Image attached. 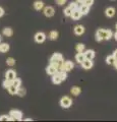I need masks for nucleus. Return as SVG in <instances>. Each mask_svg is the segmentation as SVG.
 <instances>
[{
    "mask_svg": "<svg viewBox=\"0 0 117 122\" xmlns=\"http://www.w3.org/2000/svg\"><path fill=\"white\" fill-rule=\"evenodd\" d=\"M113 56H114V58H115V60H117V49L114 51V53H113Z\"/></svg>",
    "mask_w": 117,
    "mask_h": 122,
    "instance_id": "37",
    "label": "nucleus"
},
{
    "mask_svg": "<svg viewBox=\"0 0 117 122\" xmlns=\"http://www.w3.org/2000/svg\"><path fill=\"white\" fill-rule=\"evenodd\" d=\"M84 1H85V0H76V2H78L80 4H82V3H84Z\"/></svg>",
    "mask_w": 117,
    "mask_h": 122,
    "instance_id": "38",
    "label": "nucleus"
},
{
    "mask_svg": "<svg viewBox=\"0 0 117 122\" xmlns=\"http://www.w3.org/2000/svg\"><path fill=\"white\" fill-rule=\"evenodd\" d=\"M8 50H9V45H8V44H6V43H2V44H0V52H2V53H6Z\"/></svg>",
    "mask_w": 117,
    "mask_h": 122,
    "instance_id": "21",
    "label": "nucleus"
},
{
    "mask_svg": "<svg viewBox=\"0 0 117 122\" xmlns=\"http://www.w3.org/2000/svg\"><path fill=\"white\" fill-rule=\"evenodd\" d=\"M58 38V32L57 30H52V32H50V34H49V39L50 40H57Z\"/></svg>",
    "mask_w": 117,
    "mask_h": 122,
    "instance_id": "22",
    "label": "nucleus"
},
{
    "mask_svg": "<svg viewBox=\"0 0 117 122\" xmlns=\"http://www.w3.org/2000/svg\"><path fill=\"white\" fill-rule=\"evenodd\" d=\"M70 93H71V95H73V96L76 97L81 93V90L80 86H73V87H71Z\"/></svg>",
    "mask_w": 117,
    "mask_h": 122,
    "instance_id": "19",
    "label": "nucleus"
},
{
    "mask_svg": "<svg viewBox=\"0 0 117 122\" xmlns=\"http://www.w3.org/2000/svg\"><path fill=\"white\" fill-rule=\"evenodd\" d=\"M56 3H57L58 5H63L66 3V0H56Z\"/></svg>",
    "mask_w": 117,
    "mask_h": 122,
    "instance_id": "35",
    "label": "nucleus"
},
{
    "mask_svg": "<svg viewBox=\"0 0 117 122\" xmlns=\"http://www.w3.org/2000/svg\"><path fill=\"white\" fill-rule=\"evenodd\" d=\"M81 66L84 69H91V68L93 67V61L92 60H89V59H85L84 62L81 63Z\"/></svg>",
    "mask_w": 117,
    "mask_h": 122,
    "instance_id": "10",
    "label": "nucleus"
},
{
    "mask_svg": "<svg viewBox=\"0 0 117 122\" xmlns=\"http://www.w3.org/2000/svg\"><path fill=\"white\" fill-rule=\"evenodd\" d=\"M71 105H72V100H71L70 97L64 96L61 98V100H60V106L62 108H69Z\"/></svg>",
    "mask_w": 117,
    "mask_h": 122,
    "instance_id": "3",
    "label": "nucleus"
},
{
    "mask_svg": "<svg viewBox=\"0 0 117 122\" xmlns=\"http://www.w3.org/2000/svg\"><path fill=\"white\" fill-rule=\"evenodd\" d=\"M113 65H114V67L117 69V60H115V62H114V64H113Z\"/></svg>",
    "mask_w": 117,
    "mask_h": 122,
    "instance_id": "39",
    "label": "nucleus"
},
{
    "mask_svg": "<svg viewBox=\"0 0 117 122\" xmlns=\"http://www.w3.org/2000/svg\"><path fill=\"white\" fill-rule=\"evenodd\" d=\"M81 16H82V14H81V12L80 11V9H78V8L72 10V13H71V15H70V17L72 18L73 20H78Z\"/></svg>",
    "mask_w": 117,
    "mask_h": 122,
    "instance_id": "9",
    "label": "nucleus"
},
{
    "mask_svg": "<svg viewBox=\"0 0 117 122\" xmlns=\"http://www.w3.org/2000/svg\"><path fill=\"white\" fill-rule=\"evenodd\" d=\"M78 9H80V11L81 12L82 15H86V14L89 13V11H90V6L85 5V4H81L80 7H78Z\"/></svg>",
    "mask_w": 117,
    "mask_h": 122,
    "instance_id": "15",
    "label": "nucleus"
},
{
    "mask_svg": "<svg viewBox=\"0 0 117 122\" xmlns=\"http://www.w3.org/2000/svg\"><path fill=\"white\" fill-rule=\"evenodd\" d=\"M46 72L48 74H50V75H53L55 73H57L58 70H57V68H56L54 65H52V64H50L47 68H46Z\"/></svg>",
    "mask_w": 117,
    "mask_h": 122,
    "instance_id": "14",
    "label": "nucleus"
},
{
    "mask_svg": "<svg viewBox=\"0 0 117 122\" xmlns=\"http://www.w3.org/2000/svg\"><path fill=\"white\" fill-rule=\"evenodd\" d=\"M106 62H107V64H109V65H113V64H114V62H115L114 56H113V55H109V56H107Z\"/></svg>",
    "mask_w": 117,
    "mask_h": 122,
    "instance_id": "24",
    "label": "nucleus"
},
{
    "mask_svg": "<svg viewBox=\"0 0 117 122\" xmlns=\"http://www.w3.org/2000/svg\"><path fill=\"white\" fill-rule=\"evenodd\" d=\"M25 93H27V91H25V89H22V87H18L17 89V92H16V95L20 97H25Z\"/></svg>",
    "mask_w": 117,
    "mask_h": 122,
    "instance_id": "25",
    "label": "nucleus"
},
{
    "mask_svg": "<svg viewBox=\"0 0 117 122\" xmlns=\"http://www.w3.org/2000/svg\"><path fill=\"white\" fill-rule=\"evenodd\" d=\"M6 64L8 66H13L14 64H15V60H14L12 57H9V58L6 59Z\"/></svg>",
    "mask_w": 117,
    "mask_h": 122,
    "instance_id": "28",
    "label": "nucleus"
},
{
    "mask_svg": "<svg viewBox=\"0 0 117 122\" xmlns=\"http://www.w3.org/2000/svg\"><path fill=\"white\" fill-rule=\"evenodd\" d=\"M9 116L12 117L13 120H18V121L22 120V113L20 111H18V110H11L9 113Z\"/></svg>",
    "mask_w": 117,
    "mask_h": 122,
    "instance_id": "4",
    "label": "nucleus"
},
{
    "mask_svg": "<svg viewBox=\"0 0 117 122\" xmlns=\"http://www.w3.org/2000/svg\"><path fill=\"white\" fill-rule=\"evenodd\" d=\"M84 54H85V57L86 59H89V60H93L95 58V51L94 50H86V51H84Z\"/></svg>",
    "mask_w": 117,
    "mask_h": 122,
    "instance_id": "11",
    "label": "nucleus"
},
{
    "mask_svg": "<svg viewBox=\"0 0 117 122\" xmlns=\"http://www.w3.org/2000/svg\"><path fill=\"white\" fill-rule=\"evenodd\" d=\"M52 82H53L54 85H60V83L62 82V79H61V77H60L58 72L52 75Z\"/></svg>",
    "mask_w": 117,
    "mask_h": 122,
    "instance_id": "13",
    "label": "nucleus"
},
{
    "mask_svg": "<svg viewBox=\"0 0 117 122\" xmlns=\"http://www.w3.org/2000/svg\"><path fill=\"white\" fill-rule=\"evenodd\" d=\"M34 8L36 10H41L44 8V2L43 1H40V0H37V1L34 3Z\"/></svg>",
    "mask_w": 117,
    "mask_h": 122,
    "instance_id": "18",
    "label": "nucleus"
},
{
    "mask_svg": "<svg viewBox=\"0 0 117 122\" xmlns=\"http://www.w3.org/2000/svg\"><path fill=\"white\" fill-rule=\"evenodd\" d=\"M45 40H46V35H45L44 33L39 32L35 35V41L37 43H43Z\"/></svg>",
    "mask_w": 117,
    "mask_h": 122,
    "instance_id": "7",
    "label": "nucleus"
},
{
    "mask_svg": "<svg viewBox=\"0 0 117 122\" xmlns=\"http://www.w3.org/2000/svg\"><path fill=\"white\" fill-rule=\"evenodd\" d=\"M63 56L60 54V53H55L51 56L50 58V64L54 65L56 68H57L58 71H61L63 70Z\"/></svg>",
    "mask_w": 117,
    "mask_h": 122,
    "instance_id": "1",
    "label": "nucleus"
},
{
    "mask_svg": "<svg viewBox=\"0 0 117 122\" xmlns=\"http://www.w3.org/2000/svg\"><path fill=\"white\" fill-rule=\"evenodd\" d=\"M114 38H115V40L117 41V30H116V33L114 34Z\"/></svg>",
    "mask_w": 117,
    "mask_h": 122,
    "instance_id": "40",
    "label": "nucleus"
},
{
    "mask_svg": "<svg viewBox=\"0 0 117 122\" xmlns=\"http://www.w3.org/2000/svg\"><path fill=\"white\" fill-rule=\"evenodd\" d=\"M111 1H115V0H111Z\"/></svg>",
    "mask_w": 117,
    "mask_h": 122,
    "instance_id": "43",
    "label": "nucleus"
},
{
    "mask_svg": "<svg viewBox=\"0 0 117 122\" xmlns=\"http://www.w3.org/2000/svg\"><path fill=\"white\" fill-rule=\"evenodd\" d=\"M15 77H16V73H15V71H14V70L9 69V70L6 71V73H5V79H8V81H12Z\"/></svg>",
    "mask_w": 117,
    "mask_h": 122,
    "instance_id": "5",
    "label": "nucleus"
},
{
    "mask_svg": "<svg viewBox=\"0 0 117 122\" xmlns=\"http://www.w3.org/2000/svg\"><path fill=\"white\" fill-rule=\"evenodd\" d=\"M12 83V81H8V79H5L4 81H3V83H2V86H3V87L4 89H8L9 87V86Z\"/></svg>",
    "mask_w": 117,
    "mask_h": 122,
    "instance_id": "32",
    "label": "nucleus"
},
{
    "mask_svg": "<svg viewBox=\"0 0 117 122\" xmlns=\"http://www.w3.org/2000/svg\"><path fill=\"white\" fill-rule=\"evenodd\" d=\"M73 67H74V64L72 61H65V62L63 63V70H65L66 72H68V71H71L73 69Z\"/></svg>",
    "mask_w": 117,
    "mask_h": 122,
    "instance_id": "6",
    "label": "nucleus"
},
{
    "mask_svg": "<svg viewBox=\"0 0 117 122\" xmlns=\"http://www.w3.org/2000/svg\"><path fill=\"white\" fill-rule=\"evenodd\" d=\"M0 41H1V36H0Z\"/></svg>",
    "mask_w": 117,
    "mask_h": 122,
    "instance_id": "42",
    "label": "nucleus"
},
{
    "mask_svg": "<svg viewBox=\"0 0 117 122\" xmlns=\"http://www.w3.org/2000/svg\"><path fill=\"white\" fill-rule=\"evenodd\" d=\"M3 14H4V9L2 7H0V17L3 16Z\"/></svg>",
    "mask_w": 117,
    "mask_h": 122,
    "instance_id": "36",
    "label": "nucleus"
},
{
    "mask_svg": "<svg viewBox=\"0 0 117 122\" xmlns=\"http://www.w3.org/2000/svg\"><path fill=\"white\" fill-rule=\"evenodd\" d=\"M74 34L76 36H81V35H82V34L85 33V28L82 25H75L74 26Z\"/></svg>",
    "mask_w": 117,
    "mask_h": 122,
    "instance_id": "12",
    "label": "nucleus"
},
{
    "mask_svg": "<svg viewBox=\"0 0 117 122\" xmlns=\"http://www.w3.org/2000/svg\"><path fill=\"white\" fill-rule=\"evenodd\" d=\"M3 35H4L5 37H11L13 35V30L11 28H5L4 30H3Z\"/></svg>",
    "mask_w": 117,
    "mask_h": 122,
    "instance_id": "20",
    "label": "nucleus"
},
{
    "mask_svg": "<svg viewBox=\"0 0 117 122\" xmlns=\"http://www.w3.org/2000/svg\"><path fill=\"white\" fill-rule=\"evenodd\" d=\"M115 29H116V30H117V24H116V25H115Z\"/></svg>",
    "mask_w": 117,
    "mask_h": 122,
    "instance_id": "41",
    "label": "nucleus"
},
{
    "mask_svg": "<svg viewBox=\"0 0 117 122\" xmlns=\"http://www.w3.org/2000/svg\"><path fill=\"white\" fill-rule=\"evenodd\" d=\"M69 7L72 10H74V9H77L78 7H80V3L78 2H71L70 4H69Z\"/></svg>",
    "mask_w": 117,
    "mask_h": 122,
    "instance_id": "31",
    "label": "nucleus"
},
{
    "mask_svg": "<svg viewBox=\"0 0 117 122\" xmlns=\"http://www.w3.org/2000/svg\"><path fill=\"white\" fill-rule=\"evenodd\" d=\"M113 36V33L110 30H98L96 33V41L101 42L103 40H110Z\"/></svg>",
    "mask_w": 117,
    "mask_h": 122,
    "instance_id": "2",
    "label": "nucleus"
},
{
    "mask_svg": "<svg viewBox=\"0 0 117 122\" xmlns=\"http://www.w3.org/2000/svg\"><path fill=\"white\" fill-rule=\"evenodd\" d=\"M58 73H59L60 77H61V79H62V81H65V79L67 78V72H66L65 70H61V71H58Z\"/></svg>",
    "mask_w": 117,
    "mask_h": 122,
    "instance_id": "29",
    "label": "nucleus"
},
{
    "mask_svg": "<svg viewBox=\"0 0 117 122\" xmlns=\"http://www.w3.org/2000/svg\"><path fill=\"white\" fill-rule=\"evenodd\" d=\"M63 12H64V15H65V16H70L71 13H72V9L68 6V7H66V8L63 10Z\"/></svg>",
    "mask_w": 117,
    "mask_h": 122,
    "instance_id": "30",
    "label": "nucleus"
},
{
    "mask_svg": "<svg viewBox=\"0 0 117 122\" xmlns=\"http://www.w3.org/2000/svg\"><path fill=\"white\" fill-rule=\"evenodd\" d=\"M12 85L14 86H15V87H17V89H18V87H20V86H21V79H20V78H14L13 79V81H12Z\"/></svg>",
    "mask_w": 117,
    "mask_h": 122,
    "instance_id": "27",
    "label": "nucleus"
},
{
    "mask_svg": "<svg viewBox=\"0 0 117 122\" xmlns=\"http://www.w3.org/2000/svg\"><path fill=\"white\" fill-rule=\"evenodd\" d=\"M115 8H113V7H108V8L106 9V11H105V14L107 15L108 17H113L115 15Z\"/></svg>",
    "mask_w": 117,
    "mask_h": 122,
    "instance_id": "16",
    "label": "nucleus"
},
{
    "mask_svg": "<svg viewBox=\"0 0 117 122\" xmlns=\"http://www.w3.org/2000/svg\"><path fill=\"white\" fill-rule=\"evenodd\" d=\"M86 59V57H85V54H84V52H81V53H77L76 55H75V60L77 61V63H82L84 62V60Z\"/></svg>",
    "mask_w": 117,
    "mask_h": 122,
    "instance_id": "17",
    "label": "nucleus"
},
{
    "mask_svg": "<svg viewBox=\"0 0 117 122\" xmlns=\"http://www.w3.org/2000/svg\"><path fill=\"white\" fill-rule=\"evenodd\" d=\"M55 13V10L53 7H51V6H47V7H45L44 8V14H45V16H47V17H51V16H53Z\"/></svg>",
    "mask_w": 117,
    "mask_h": 122,
    "instance_id": "8",
    "label": "nucleus"
},
{
    "mask_svg": "<svg viewBox=\"0 0 117 122\" xmlns=\"http://www.w3.org/2000/svg\"><path fill=\"white\" fill-rule=\"evenodd\" d=\"M7 91H8V93L10 94V95H16V92H17V87H15L14 86L12 83L9 86V87L7 89Z\"/></svg>",
    "mask_w": 117,
    "mask_h": 122,
    "instance_id": "23",
    "label": "nucleus"
},
{
    "mask_svg": "<svg viewBox=\"0 0 117 122\" xmlns=\"http://www.w3.org/2000/svg\"><path fill=\"white\" fill-rule=\"evenodd\" d=\"M75 50H76L77 53L84 52V51H85V45H84V44H81V43L77 44V45H76V47H75Z\"/></svg>",
    "mask_w": 117,
    "mask_h": 122,
    "instance_id": "26",
    "label": "nucleus"
},
{
    "mask_svg": "<svg viewBox=\"0 0 117 122\" xmlns=\"http://www.w3.org/2000/svg\"><path fill=\"white\" fill-rule=\"evenodd\" d=\"M82 4L88 5V6H90V7H91V6H92V5L94 4V0H85Z\"/></svg>",
    "mask_w": 117,
    "mask_h": 122,
    "instance_id": "33",
    "label": "nucleus"
},
{
    "mask_svg": "<svg viewBox=\"0 0 117 122\" xmlns=\"http://www.w3.org/2000/svg\"><path fill=\"white\" fill-rule=\"evenodd\" d=\"M0 121H9V116L1 115V116H0Z\"/></svg>",
    "mask_w": 117,
    "mask_h": 122,
    "instance_id": "34",
    "label": "nucleus"
}]
</instances>
